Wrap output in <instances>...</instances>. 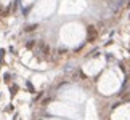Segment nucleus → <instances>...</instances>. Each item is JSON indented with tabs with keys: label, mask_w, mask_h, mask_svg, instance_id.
<instances>
[{
	"label": "nucleus",
	"mask_w": 130,
	"mask_h": 120,
	"mask_svg": "<svg viewBox=\"0 0 130 120\" xmlns=\"http://www.w3.org/2000/svg\"><path fill=\"white\" fill-rule=\"evenodd\" d=\"M53 8H55V0H39V5H37L34 14H39V16H40V13H43V16H45V13L52 11Z\"/></svg>",
	"instance_id": "nucleus-1"
}]
</instances>
